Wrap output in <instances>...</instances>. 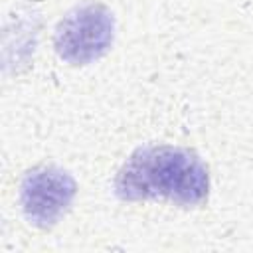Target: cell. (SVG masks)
I'll use <instances>...</instances> for the list:
<instances>
[{
    "instance_id": "2",
    "label": "cell",
    "mask_w": 253,
    "mask_h": 253,
    "mask_svg": "<svg viewBox=\"0 0 253 253\" xmlns=\"http://www.w3.org/2000/svg\"><path fill=\"white\" fill-rule=\"evenodd\" d=\"M113 40V18L99 4H87L57 26L55 45L63 59L71 63H87L103 55Z\"/></svg>"
},
{
    "instance_id": "1",
    "label": "cell",
    "mask_w": 253,
    "mask_h": 253,
    "mask_svg": "<svg viewBox=\"0 0 253 253\" xmlns=\"http://www.w3.org/2000/svg\"><path fill=\"white\" fill-rule=\"evenodd\" d=\"M117 194L123 200L166 198L182 206H198L208 198V168L188 148H138L117 174Z\"/></svg>"
},
{
    "instance_id": "3",
    "label": "cell",
    "mask_w": 253,
    "mask_h": 253,
    "mask_svg": "<svg viewBox=\"0 0 253 253\" xmlns=\"http://www.w3.org/2000/svg\"><path fill=\"white\" fill-rule=\"evenodd\" d=\"M75 194L73 180L55 168H40L26 176L22 184V204L26 215L42 227L59 219Z\"/></svg>"
}]
</instances>
